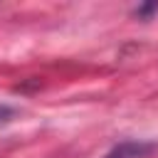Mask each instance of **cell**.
I'll use <instances>...</instances> for the list:
<instances>
[{
    "instance_id": "cell-3",
    "label": "cell",
    "mask_w": 158,
    "mask_h": 158,
    "mask_svg": "<svg viewBox=\"0 0 158 158\" xmlns=\"http://www.w3.org/2000/svg\"><path fill=\"white\" fill-rule=\"evenodd\" d=\"M106 158H111V156H106Z\"/></svg>"
},
{
    "instance_id": "cell-2",
    "label": "cell",
    "mask_w": 158,
    "mask_h": 158,
    "mask_svg": "<svg viewBox=\"0 0 158 158\" xmlns=\"http://www.w3.org/2000/svg\"><path fill=\"white\" fill-rule=\"evenodd\" d=\"M12 114H15V109H12V106H7V104H0V123H2V121H7Z\"/></svg>"
},
{
    "instance_id": "cell-1",
    "label": "cell",
    "mask_w": 158,
    "mask_h": 158,
    "mask_svg": "<svg viewBox=\"0 0 158 158\" xmlns=\"http://www.w3.org/2000/svg\"><path fill=\"white\" fill-rule=\"evenodd\" d=\"M133 12H136V15L141 17V20H148V17L153 15V12H158V5H156V2H151V5H138V7L133 10Z\"/></svg>"
}]
</instances>
